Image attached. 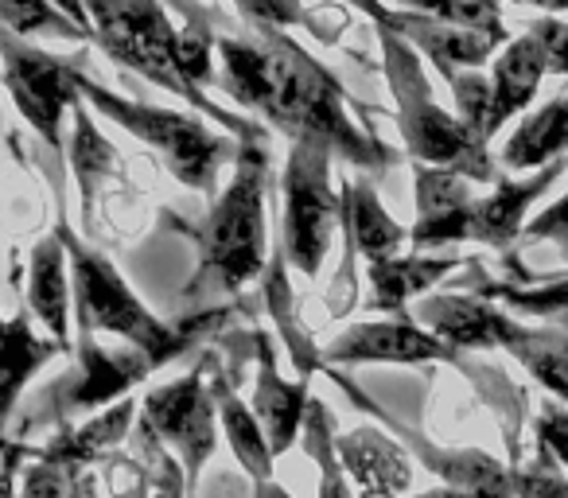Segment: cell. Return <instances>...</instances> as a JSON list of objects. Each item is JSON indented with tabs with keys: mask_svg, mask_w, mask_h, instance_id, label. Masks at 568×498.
<instances>
[{
	"mask_svg": "<svg viewBox=\"0 0 568 498\" xmlns=\"http://www.w3.org/2000/svg\"><path fill=\"white\" fill-rule=\"evenodd\" d=\"M105 487H110V498H152L149 471L133 451H113L105 459Z\"/></svg>",
	"mask_w": 568,
	"mask_h": 498,
	"instance_id": "35",
	"label": "cell"
},
{
	"mask_svg": "<svg viewBox=\"0 0 568 498\" xmlns=\"http://www.w3.org/2000/svg\"><path fill=\"white\" fill-rule=\"evenodd\" d=\"M534 436H537V444H545V448L557 456V464L568 467V405L545 402L534 420Z\"/></svg>",
	"mask_w": 568,
	"mask_h": 498,
	"instance_id": "37",
	"label": "cell"
},
{
	"mask_svg": "<svg viewBox=\"0 0 568 498\" xmlns=\"http://www.w3.org/2000/svg\"><path fill=\"white\" fill-rule=\"evenodd\" d=\"M568 172V156L552 160L549 167L541 172H529L521 180H503L495 183V191L483 199H475L471 206V234L467 242H479V245H490V250H510L521 234H526V211Z\"/></svg>",
	"mask_w": 568,
	"mask_h": 498,
	"instance_id": "17",
	"label": "cell"
},
{
	"mask_svg": "<svg viewBox=\"0 0 568 498\" xmlns=\"http://www.w3.org/2000/svg\"><path fill=\"white\" fill-rule=\"evenodd\" d=\"M136 428L156 436L168 451L183 464L191 495H199V475L219 444V405L211 394V355L191 366L183 378L156 386L144 394Z\"/></svg>",
	"mask_w": 568,
	"mask_h": 498,
	"instance_id": "8",
	"label": "cell"
},
{
	"mask_svg": "<svg viewBox=\"0 0 568 498\" xmlns=\"http://www.w3.org/2000/svg\"><path fill=\"white\" fill-rule=\"evenodd\" d=\"M245 17L257 28H293V24H312V17L304 12L301 0H253Z\"/></svg>",
	"mask_w": 568,
	"mask_h": 498,
	"instance_id": "38",
	"label": "cell"
},
{
	"mask_svg": "<svg viewBox=\"0 0 568 498\" xmlns=\"http://www.w3.org/2000/svg\"><path fill=\"white\" fill-rule=\"evenodd\" d=\"M79 370L67 382H55L48 397H55L51 409H43L40 420L63 425L67 413L74 409H98V405H118L129 397L136 382H144L160 363L141 347H105L94 339H79Z\"/></svg>",
	"mask_w": 568,
	"mask_h": 498,
	"instance_id": "12",
	"label": "cell"
},
{
	"mask_svg": "<svg viewBox=\"0 0 568 498\" xmlns=\"http://www.w3.org/2000/svg\"><path fill=\"white\" fill-rule=\"evenodd\" d=\"M133 420H141L136 417V402L125 397V402L110 405V409L98 413L94 420H87V425H79V428L59 425L55 436L40 448V459L67 467V471H82V467H90V464H105L113 451H121L125 436L133 433Z\"/></svg>",
	"mask_w": 568,
	"mask_h": 498,
	"instance_id": "22",
	"label": "cell"
},
{
	"mask_svg": "<svg viewBox=\"0 0 568 498\" xmlns=\"http://www.w3.org/2000/svg\"><path fill=\"white\" fill-rule=\"evenodd\" d=\"M343 242L355 245L358 257L378 265L402 254V245L409 242V230L397 218H389L374 183L351 180L343 183Z\"/></svg>",
	"mask_w": 568,
	"mask_h": 498,
	"instance_id": "24",
	"label": "cell"
},
{
	"mask_svg": "<svg viewBox=\"0 0 568 498\" xmlns=\"http://www.w3.org/2000/svg\"><path fill=\"white\" fill-rule=\"evenodd\" d=\"M253 413H257L261 428H265V440L273 448V456H284L293 448L296 436H301L304 420H308V405H312V378H281L276 374V350L268 343L265 332H253Z\"/></svg>",
	"mask_w": 568,
	"mask_h": 498,
	"instance_id": "16",
	"label": "cell"
},
{
	"mask_svg": "<svg viewBox=\"0 0 568 498\" xmlns=\"http://www.w3.org/2000/svg\"><path fill=\"white\" fill-rule=\"evenodd\" d=\"M71 172L82 191V218L94 226V203L105 183L118 175V149L102 136L87 105H74V141H71Z\"/></svg>",
	"mask_w": 568,
	"mask_h": 498,
	"instance_id": "26",
	"label": "cell"
},
{
	"mask_svg": "<svg viewBox=\"0 0 568 498\" xmlns=\"http://www.w3.org/2000/svg\"><path fill=\"white\" fill-rule=\"evenodd\" d=\"M133 456L141 459L144 471H149L152 498H191L187 471H183V464L156 440V436L133 428Z\"/></svg>",
	"mask_w": 568,
	"mask_h": 498,
	"instance_id": "32",
	"label": "cell"
},
{
	"mask_svg": "<svg viewBox=\"0 0 568 498\" xmlns=\"http://www.w3.org/2000/svg\"><path fill=\"white\" fill-rule=\"evenodd\" d=\"M417 324L440 335L459 355H471V350L490 347L506 350L514 335H518L521 319H514L495 301H483L475 293H433L425 301H417Z\"/></svg>",
	"mask_w": 568,
	"mask_h": 498,
	"instance_id": "14",
	"label": "cell"
},
{
	"mask_svg": "<svg viewBox=\"0 0 568 498\" xmlns=\"http://www.w3.org/2000/svg\"><path fill=\"white\" fill-rule=\"evenodd\" d=\"M79 90H82V102L94 105V113H102L113 125L133 133L141 144H149L183 187L211 195L222 167L237 164L242 141L206 129V121L195 118V113H175L164 110V105H149V102H136V98L113 94L102 82L90 79L87 71L79 74Z\"/></svg>",
	"mask_w": 568,
	"mask_h": 498,
	"instance_id": "6",
	"label": "cell"
},
{
	"mask_svg": "<svg viewBox=\"0 0 568 498\" xmlns=\"http://www.w3.org/2000/svg\"><path fill=\"white\" fill-rule=\"evenodd\" d=\"M568 152V98L541 105L529 113L503 144V167L506 172H541L552 160Z\"/></svg>",
	"mask_w": 568,
	"mask_h": 498,
	"instance_id": "25",
	"label": "cell"
},
{
	"mask_svg": "<svg viewBox=\"0 0 568 498\" xmlns=\"http://www.w3.org/2000/svg\"><path fill=\"white\" fill-rule=\"evenodd\" d=\"M534 32L541 35L545 51H549V74H560L568 79V24L557 17H545L534 24Z\"/></svg>",
	"mask_w": 568,
	"mask_h": 498,
	"instance_id": "39",
	"label": "cell"
},
{
	"mask_svg": "<svg viewBox=\"0 0 568 498\" xmlns=\"http://www.w3.org/2000/svg\"><path fill=\"white\" fill-rule=\"evenodd\" d=\"M4 28L12 35H59V40H90L63 9H55L51 0H4Z\"/></svg>",
	"mask_w": 568,
	"mask_h": 498,
	"instance_id": "30",
	"label": "cell"
},
{
	"mask_svg": "<svg viewBox=\"0 0 568 498\" xmlns=\"http://www.w3.org/2000/svg\"><path fill=\"white\" fill-rule=\"evenodd\" d=\"M549 74V51H545L541 35L529 28L518 40H510L495 59L490 71V87H495V110H490L487 136H495L506 121H514L541 90V79Z\"/></svg>",
	"mask_w": 568,
	"mask_h": 498,
	"instance_id": "21",
	"label": "cell"
},
{
	"mask_svg": "<svg viewBox=\"0 0 568 498\" xmlns=\"http://www.w3.org/2000/svg\"><path fill=\"white\" fill-rule=\"evenodd\" d=\"M378 28L397 32L420 59L436 63V71L444 74V82H452L459 71H479L487 59H495L498 51L510 43L506 32H475V28H456L444 20L420 17V12L389 9L386 0H351Z\"/></svg>",
	"mask_w": 568,
	"mask_h": 498,
	"instance_id": "11",
	"label": "cell"
},
{
	"mask_svg": "<svg viewBox=\"0 0 568 498\" xmlns=\"http://www.w3.org/2000/svg\"><path fill=\"white\" fill-rule=\"evenodd\" d=\"M234 4H242V9H250V4H253V0H234Z\"/></svg>",
	"mask_w": 568,
	"mask_h": 498,
	"instance_id": "45",
	"label": "cell"
},
{
	"mask_svg": "<svg viewBox=\"0 0 568 498\" xmlns=\"http://www.w3.org/2000/svg\"><path fill=\"white\" fill-rule=\"evenodd\" d=\"M339 459L358 487V498H397L413 482L409 448L378 425L351 428L347 436H339Z\"/></svg>",
	"mask_w": 568,
	"mask_h": 498,
	"instance_id": "18",
	"label": "cell"
},
{
	"mask_svg": "<svg viewBox=\"0 0 568 498\" xmlns=\"http://www.w3.org/2000/svg\"><path fill=\"white\" fill-rule=\"evenodd\" d=\"M55 355H71L63 343L43 339L32 332V319L24 312L9 319V332H4V409L17 413L20 394H24L28 382L40 374L43 363H51Z\"/></svg>",
	"mask_w": 568,
	"mask_h": 498,
	"instance_id": "28",
	"label": "cell"
},
{
	"mask_svg": "<svg viewBox=\"0 0 568 498\" xmlns=\"http://www.w3.org/2000/svg\"><path fill=\"white\" fill-rule=\"evenodd\" d=\"M413 187H417V222L409 230V245L417 250L464 245L471 234V206L479 199L471 180L444 167L413 164Z\"/></svg>",
	"mask_w": 568,
	"mask_h": 498,
	"instance_id": "15",
	"label": "cell"
},
{
	"mask_svg": "<svg viewBox=\"0 0 568 498\" xmlns=\"http://www.w3.org/2000/svg\"><path fill=\"white\" fill-rule=\"evenodd\" d=\"M557 456L545 444L521 467H514V482H518V498H568V479L557 471Z\"/></svg>",
	"mask_w": 568,
	"mask_h": 498,
	"instance_id": "34",
	"label": "cell"
},
{
	"mask_svg": "<svg viewBox=\"0 0 568 498\" xmlns=\"http://www.w3.org/2000/svg\"><path fill=\"white\" fill-rule=\"evenodd\" d=\"M464 265H475L464 254H397L389 262H378L366 270V285H371V308L374 312H397L413 301L433 296V288L444 277H452Z\"/></svg>",
	"mask_w": 568,
	"mask_h": 498,
	"instance_id": "19",
	"label": "cell"
},
{
	"mask_svg": "<svg viewBox=\"0 0 568 498\" xmlns=\"http://www.w3.org/2000/svg\"><path fill=\"white\" fill-rule=\"evenodd\" d=\"M332 152L320 144H293L281 175V250L288 270L316 277L332 250V234L343 222V195L332 187Z\"/></svg>",
	"mask_w": 568,
	"mask_h": 498,
	"instance_id": "7",
	"label": "cell"
},
{
	"mask_svg": "<svg viewBox=\"0 0 568 498\" xmlns=\"http://www.w3.org/2000/svg\"><path fill=\"white\" fill-rule=\"evenodd\" d=\"M448 87H452V98H456V118L464 121L475 136H483V141L490 144L487 125H490V110H495V87H490V79H483L479 71H459Z\"/></svg>",
	"mask_w": 568,
	"mask_h": 498,
	"instance_id": "33",
	"label": "cell"
},
{
	"mask_svg": "<svg viewBox=\"0 0 568 498\" xmlns=\"http://www.w3.org/2000/svg\"><path fill=\"white\" fill-rule=\"evenodd\" d=\"M506 350L526 366V374L537 386L549 389L552 402L568 405V332L521 324Z\"/></svg>",
	"mask_w": 568,
	"mask_h": 498,
	"instance_id": "27",
	"label": "cell"
},
{
	"mask_svg": "<svg viewBox=\"0 0 568 498\" xmlns=\"http://www.w3.org/2000/svg\"><path fill=\"white\" fill-rule=\"evenodd\" d=\"M397 9L420 12V17L456 28H475V32H506L498 0H397Z\"/></svg>",
	"mask_w": 568,
	"mask_h": 498,
	"instance_id": "31",
	"label": "cell"
},
{
	"mask_svg": "<svg viewBox=\"0 0 568 498\" xmlns=\"http://www.w3.org/2000/svg\"><path fill=\"white\" fill-rule=\"evenodd\" d=\"M268 149L265 141H245L222 195L214 199L203 226H187V237L199 245V270L191 277L183 304L206 312L214 301L237 296L245 285L268 270Z\"/></svg>",
	"mask_w": 568,
	"mask_h": 498,
	"instance_id": "2",
	"label": "cell"
},
{
	"mask_svg": "<svg viewBox=\"0 0 568 498\" xmlns=\"http://www.w3.org/2000/svg\"><path fill=\"white\" fill-rule=\"evenodd\" d=\"M327 378L335 382V386L343 389V394L351 397V405H358V409L374 413V417L382 420V425L389 428V433L397 436V440L409 448V456H417L420 464L428 467L433 475H440L444 487H452L459 498H518V482H514V467L498 464L495 456H487V451H475V448H459V451H448V448H436L433 440H428L420 428L405 425L402 417H394V413H386L378 402H374L366 389H358L355 382L347 378V374L332 370L327 366Z\"/></svg>",
	"mask_w": 568,
	"mask_h": 498,
	"instance_id": "10",
	"label": "cell"
},
{
	"mask_svg": "<svg viewBox=\"0 0 568 498\" xmlns=\"http://www.w3.org/2000/svg\"><path fill=\"white\" fill-rule=\"evenodd\" d=\"M320 358L327 366H363V363H394V366H425V363H448L464 370L467 355L420 327L417 319H371V324H355L343 335H335L327 347H320Z\"/></svg>",
	"mask_w": 568,
	"mask_h": 498,
	"instance_id": "13",
	"label": "cell"
},
{
	"mask_svg": "<svg viewBox=\"0 0 568 498\" xmlns=\"http://www.w3.org/2000/svg\"><path fill=\"white\" fill-rule=\"evenodd\" d=\"M71 293L74 281L67 245L55 234L40 237L32 250V262H28V308L48 327V339L63 343L74 355L79 347H71Z\"/></svg>",
	"mask_w": 568,
	"mask_h": 498,
	"instance_id": "20",
	"label": "cell"
},
{
	"mask_svg": "<svg viewBox=\"0 0 568 498\" xmlns=\"http://www.w3.org/2000/svg\"><path fill=\"white\" fill-rule=\"evenodd\" d=\"M521 237H526V242H549V237H557V242H568V195L560 199V203H552L549 211L537 214Z\"/></svg>",
	"mask_w": 568,
	"mask_h": 498,
	"instance_id": "40",
	"label": "cell"
},
{
	"mask_svg": "<svg viewBox=\"0 0 568 498\" xmlns=\"http://www.w3.org/2000/svg\"><path fill=\"white\" fill-rule=\"evenodd\" d=\"M55 237L67 245L71 257V281H74V319H79V339H94V335H118L129 347H141L156 358L160 366L172 358L187 355L195 343H203L214 327L230 319V308H206L187 312V319L175 327L160 324L133 288L121 281L113 262L94 250L82 234H74L67 214L55 218Z\"/></svg>",
	"mask_w": 568,
	"mask_h": 498,
	"instance_id": "3",
	"label": "cell"
},
{
	"mask_svg": "<svg viewBox=\"0 0 568 498\" xmlns=\"http://www.w3.org/2000/svg\"><path fill=\"white\" fill-rule=\"evenodd\" d=\"M219 59L222 90L293 144H320L366 172H386L397 160L394 149L351 118L339 79L281 28H261V40L219 35Z\"/></svg>",
	"mask_w": 568,
	"mask_h": 498,
	"instance_id": "1",
	"label": "cell"
},
{
	"mask_svg": "<svg viewBox=\"0 0 568 498\" xmlns=\"http://www.w3.org/2000/svg\"><path fill=\"white\" fill-rule=\"evenodd\" d=\"M417 498H459L452 487H436V490H425V495H417Z\"/></svg>",
	"mask_w": 568,
	"mask_h": 498,
	"instance_id": "44",
	"label": "cell"
},
{
	"mask_svg": "<svg viewBox=\"0 0 568 498\" xmlns=\"http://www.w3.org/2000/svg\"><path fill=\"white\" fill-rule=\"evenodd\" d=\"M191 498H195V495H191Z\"/></svg>",
	"mask_w": 568,
	"mask_h": 498,
	"instance_id": "46",
	"label": "cell"
},
{
	"mask_svg": "<svg viewBox=\"0 0 568 498\" xmlns=\"http://www.w3.org/2000/svg\"><path fill=\"white\" fill-rule=\"evenodd\" d=\"M67 498H98V475L90 471V467L71 471V495Z\"/></svg>",
	"mask_w": 568,
	"mask_h": 498,
	"instance_id": "42",
	"label": "cell"
},
{
	"mask_svg": "<svg viewBox=\"0 0 568 498\" xmlns=\"http://www.w3.org/2000/svg\"><path fill=\"white\" fill-rule=\"evenodd\" d=\"M211 394H214V405H219V425H222V436L230 440V451L234 459L245 467V475H253L257 482H268L273 479V448L265 440V428H261L257 413L253 405H245L237 397V374L226 370L219 358L211 355Z\"/></svg>",
	"mask_w": 568,
	"mask_h": 498,
	"instance_id": "23",
	"label": "cell"
},
{
	"mask_svg": "<svg viewBox=\"0 0 568 498\" xmlns=\"http://www.w3.org/2000/svg\"><path fill=\"white\" fill-rule=\"evenodd\" d=\"M90 24H94V43L121 63L125 71H136L144 82H156L168 94L183 98L191 110H199L206 121L226 125L237 141H265V129L253 125L250 118L211 102L203 87L183 74L180 67V28H172L160 0H87Z\"/></svg>",
	"mask_w": 568,
	"mask_h": 498,
	"instance_id": "4",
	"label": "cell"
},
{
	"mask_svg": "<svg viewBox=\"0 0 568 498\" xmlns=\"http://www.w3.org/2000/svg\"><path fill=\"white\" fill-rule=\"evenodd\" d=\"M514 4H529V9H545V12H568V0H514Z\"/></svg>",
	"mask_w": 568,
	"mask_h": 498,
	"instance_id": "43",
	"label": "cell"
},
{
	"mask_svg": "<svg viewBox=\"0 0 568 498\" xmlns=\"http://www.w3.org/2000/svg\"><path fill=\"white\" fill-rule=\"evenodd\" d=\"M17 498H67L71 495V471L48 459H32L24 471V482H9Z\"/></svg>",
	"mask_w": 568,
	"mask_h": 498,
	"instance_id": "36",
	"label": "cell"
},
{
	"mask_svg": "<svg viewBox=\"0 0 568 498\" xmlns=\"http://www.w3.org/2000/svg\"><path fill=\"white\" fill-rule=\"evenodd\" d=\"M82 59H59L4 32V87L51 152H63V113L82 102Z\"/></svg>",
	"mask_w": 568,
	"mask_h": 498,
	"instance_id": "9",
	"label": "cell"
},
{
	"mask_svg": "<svg viewBox=\"0 0 568 498\" xmlns=\"http://www.w3.org/2000/svg\"><path fill=\"white\" fill-rule=\"evenodd\" d=\"M51 4H55V9H63L67 17H71L74 24H79L82 32H87L90 40H94V24H90V9H87V0H51Z\"/></svg>",
	"mask_w": 568,
	"mask_h": 498,
	"instance_id": "41",
	"label": "cell"
},
{
	"mask_svg": "<svg viewBox=\"0 0 568 498\" xmlns=\"http://www.w3.org/2000/svg\"><path fill=\"white\" fill-rule=\"evenodd\" d=\"M378 43L382 71H386L389 94L397 102V129H402L413 164L444 167V172H456L471 183L495 187L503 172H498L487 141L475 136L456 113H448L436 102L425 74V59L389 28H378Z\"/></svg>",
	"mask_w": 568,
	"mask_h": 498,
	"instance_id": "5",
	"label": "cell"
},
{
	"mask_svg": "<svg viewBox=\"0 0 568 498\" xmlns=\"http://www.w3.org/2000/svg\"><path fill=\"white\" fill-rule=\"evenodd\" d=\"M304 451L320 464V498H355L351 475L339 459V436H335V417L320 397H312L308 420H304Z\"/></svg>",
	"mask_w": 568,
	"mask_h": 498,
	"instance_id": "29",
	"label": "cell"
}]
</instances>
